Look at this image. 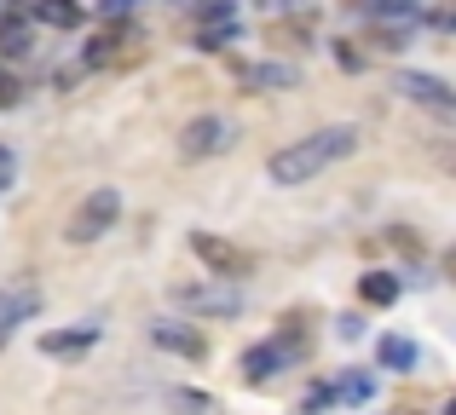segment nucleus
Masks as SVG:
<instances>
[{
  "label": "nucleus",
  "mask_w": 456,
  "mask_h": 415,
  "mask_svg": "<svg viewBox=\"0 0 456 415\" xmlns=\"http://www.w3.org/2000/svg\"><path fill=\"white\" fill-rule=\"evenodd\" d=\"M335 398H341V404H370V398H376V381H370V375H341V381H335Z\"/></svg>",
  "instance_id": "a211bd4d"
},
{
  "label": "nucleus",
  "mask_w": 456,
  "mask_h": 415,
  "mask_svg": "<svg viewBox=\"0 0 456 415\" xmlns=\"http://www.w3.org/2000/svg\"><path fill=\"white\" fill-rule=\"evenodd\" d=\"M156 347L179 352V358H208V340H202L197 329H185V323H156Z\"/></svg>",
  "instance_id": "9b49d317"
},
{
  "label": "nucleus",
  "mask_w": 456,
  "mask_h": 415,
  "mask_svg": "<svg viewBox=\"0 0 456 415\" xmlns=\"http://www.w3.org/2000/svg\"><path fill=\"white\" fill-rule=\"evenodd\" d=\"M232 35H237V6H232V0H208L202 29H197V46H202V52H220Z\"/></svg>",
  "instance_id": "6e6552de"
},
{
  "label": "nucleus",
  "mask_w": 456,
  "mask_h": 415,
  "mask_svg": "<svg viewBox=\"0 0 456 415\" xmlns=\"http://www.w3.org/2000/svg\"><path fill=\"white\" fill-rule=\"evenodd\" d=\"M283 363H289V358H283L278 340H266V347H248V352H243V381H248V387H260V381H272Z\"/></svg>",
  "instance_id": "9d476101"
},
{
  "label": "nucleus",
  "mask_w": 456,
  "mask_h": 415,
  "mask_svg": "<svg viewBox=\"0 0 456 415\" xmlns=\"http://www.w3.org/2000/svg\"><path fill=\"white\" fill-rule=\"evenodd\" d=\"M35 312H41V289H35L29 277L6 283V289H0V347H6V340L18 335V323H29Z\"/></svg>",
  "instance_id": "39448f33"
},
{
  "label": "nucleus",
  "mask_w": 456,
  "mask_h": 415,
  "mask_svg": "<svg viewBox=\"0 0 456 415\" xmlns=\"http://www.w3.org/2000/svg\"><path fill=\"white\" fill-rule=\"evenodd\" d=\"M225 145H232V127H225L220 116H197V122H185V133H179V156L185 162H202Z\"/></svg>",
  "instance_id": "423d86ee"
},
{
  "label": "nucleus",
  "mask_w": 456,
  "mask_h": 415,
  "mask_svg": "<svg viewBox=\"0 0 456 415\" xmlns=\"http://www.w3.org/2000/svg\"><path fill=\"white\" fill-rule=\"evenodd\" d=\"M243 81H248V87H295L301 69H295V64H243Z\"/></svg>",
  "instance_id": "4468645a"
},
{
  "label": "nucleus",
  "mask_w": 456,
  "mask_h": 415,
  "mask_svg": "<svg viewBox=\"0 0 456 415\" xmlns=\"http://www.w3.org/2000/svg\"><path fill=\"white\" fill-rule=\"evenodd\" d=\"M0 52H6V58L29 52V23H23V18H6V23H0Z\"/></svg>",
  "instance_id": "6ab92c4d"
},
{
  "label": "nucleus",
  "mask_w": 456,
  "mask_h": 415,
  "mask_svg": "<svg viewBox=\"0 0 456 415\" xmlns=\"http://www.w3.org/2000/svg\"><path fill=\"white\" fill-rule=\"evenodd\" d=\"M122 46H134V29H104V35H93L87 64L93 69H99V64H116V58H122Z\"/></svg>",
  "instance_id": "ddd939ff"
},
{
  "label": "nucleus",
  "mask_w": 456,
  "mask_h": 415,
  "mask_svg": "<svg viewBox=\"0 0 456 415\" xmlns=\"http://www.w3.org/2000/svg\"><path fill=\"white\" fill-rule=\"evenodd\" d=\"M445 415H456V398H451V404H445Z\"/></svg>",
  "instance_id": "bb28decb"
},
{
  "label": "nucleus",
  "mask_w": 456,
  "mask_h": 415,
  "mask_svg": "<svg viewBox=\"0 0 456 415\" xmlns=\"http://www.w3.org/2000/svg\"><path fill=\"white\" fill-rule=\"evenodd\" d=\"M29 18L46 23V29H76L81 23V0H35Z\"/></svg>",
  "instance_id": "f8f14e48"
},
{
  "label": "nucleus",
  "mask_w": 456,
  "mask_h": 415,
  "mask_svg": "<svg viewBox=\"0 0 456 415\" xmlns=\"http://www.w3.org/2000/svg\"><path fill=\"white\" fill-rule=\"evenodd\" d=\"M191 254L202 259V266L214 271V277H248V271L260 266L248 248H237V243H225V236H214V231H197L191 236Z\"/></svg>",
  "instance_id": "7ed1b4c3"
},
{
  "label": "nucleus",
  "mask_w": 456,
  "mask_h": 415,
  "mask_svg": "<svg viewBox=\"0 0 456 415\" xmlns=\"http://www.w3.org/2000/svg\"><path fill=\"white\" fill-rule=\"evenodd\" d=\"M12 173H18V162H12V150H0V191L12 185Z\"/></svg>",
  "instance_id": "393cba45"
},
{
  "label": "nucleus",
  "mask_w": 456,
  "mask_h": 415,
  "mask_svg": "<svg viewBox=\"0 0 456 415\" xmlns=\"http://www.w3.org/2000/svg\"><path fill=\"white\" fill-rule=\"evenodd\" d=\"M18 81H12V76H0V110H12V104H18Z\"/></svg>",
  "instance_id": "b1692460"
},
{
  "label": "nucleus",
  "mask_w": 456,
  "mask_h": 415,
  "mask_svg": "<svg viewBox=\"0 0 456 415\" xmlns=\"http://www.w3.org/2000/svg\"><path fill=\"white\" fill-rule=\"evenodd\" d=\"M353 6H364V12H381V18H404V12H411L416 0H353Z\"/></svg>",
  "instance_id": "412c9836"
},
{
  "label": "nucleus",
  "mask_w": 456,
  "mask_h": 415,
  "mask_svg": "<svg viewBox=\"0 0 456 415\" xmlns=\"http://www.w3.org/2000/svg\"><path fill=\"white\" fill-rule=\"evenodd\" d=\"M399 92H404L411 104H422V110H434V116H445V122H456V87H451V81L422 76V69H404V76H399Z\"/></svg>",
  "instance_id": "20e7f679"
},
{
  "label": "nucleus",
  "mask_w": 456,
  "mask_h": 415,
  "mask_svg": "<svg viewBox=\"0 0 456 415\" xmlns=\"http://www.w3.org/2000/svg\"><path fill=\"white\" fill-rule=\"evenodd\" d=\"M116 213H122V191H110V185H99V191H87L69 213V243H93V236H104L116 225Z\"/></svg>",
  "instance_id": "f03ea898"
},
{
  "label": "nucleus",
  "mask_w": 456,
  "mask_h": 415,
  "mask_svg": "<svg viewBox=\"0 0 456 415\" xmlns=\"http://www.w3.org/2000/svg\"><path fill=\"white\" fill-rule=\"evenodd\" d=\"M278 347H283V358H306V312H289V317H283Z\"/></svg>",
  "instance_id": "f3484780"
},
{
  "label": "nucleus",
  "mask_w": 456,
  "mask_h": 415,
  "mask_svg": "<svg viewBox=\"0 0 456 415\" xmlns=\"http://www.w3.org/2000/svg\"><path fill=\"white\" fill-rule=\"evenodd\" d=\"M445 162H451V173H456V150H451V156H445Z\"/></svg>",
  "instance_id": "a878e982"
},
{
  "label": "nucleus",
  "mask_w": 456,
  "mask_h": 415,
  "mask_svg": "<svg viewBox=\"0 0 456 415\" xmlns=\"http://www.w3.org/2000/svg\"><path fill=\"white\" fill-rule=\"evenodd\" d=\"M174 300L191 306V312H214V317H237V312H243V294L220 289V277H214L208 289H174Z\"/></svg>",
  "instance_id": "0eeeda50"
},
{
  "label": "nucleus",
  "mask_w": 456,
  "mask_h": 415,
  "mask_svg": "<svg viewBox=\"0 0 456 415\" xmlns=\"http://www.w3.org/2000/svg\"><path fill=\"white\" fill-rule=\"evenodd\" d=\"M167 404H174V410H191V415H202V410H208V398H202V393H174Z\"/></svg>",
  "instance_id": "5701e85b"
},
{
  "label": "nucleus",
  "mask_w": 456,
  "mask_h": 415,
  "mask_svg": "<svg viewBox=\"0 0 456 415\" xmlns=\"http://www.w3.org/2000/svg\"><path fill=\"white\" fill-rule=\"evenodd\" d=\"M330 398H335V387H323V381H318V387H306V398H301V410L312 415V410H323V404H330Z\"/></svg>",
  "instance_id": "4be33fe9"
},
{
  "label": "nucleus",
  "mask_w": 456,
  "mask_h": 415,
  "mask_svg": "<svg viewBox=\"0 0 456 415\" xmlns=\"http://www.w3.org/2000/svg\"><path fill=\"white\" fill-rule=\"evenodd\" d=\"M358 127H346V122H335V127H318V133H306V139H295V145H283L278 156L266 162V173H272V185H306V180H318L323 168H335V162H346L358 150Z\"/></svg>",
  "instance_id": "f257e3e1"
},
{
  "label": "nucleus",
  "mask_w": 456,
  "mask_h": 415,
  "mask_svg": "<svg viewBox=\"0 0 456 415\" xmlns=\"http://www.w3.org/2000/svg\"><path fill=\"white\" fill-rule=\"evenodd\" d=\"M93 347H99V329H53V335H41L46 358H81Z\"/></svg>",
  "instance_id": "1a4fd4ad"
},
{
  "label": "nucleus",
  "mask_w": 456,
  "mask_h": 415,
  "mask_svg": "<svg viewBox=\"0 0 456 415\" xmlns=\"http://www.w3.org/2000/svg\"><path fill=\"white\" fill-rule=\"evenodd\" d=\"M358 300H364V306H393V300H399V277H387V271L358 277Z\"/></svg>",
  "instance_id": "2eb2a0df"
},
{
  "label": "nucleus",
  "mask_w": 456,
  "mask_h": 415,
  "mask_svg": "<svg viewBox=\"0 0 456 415\" xmlns=\"http://www.w3.org/2000/svg\"><path fill=\"white\" fill-rule=\"evenodd\" d=\"M266 41H312V23L289 18V23H266Z\"/></svg>",
  "instance_id": "aec40b11"
},
{
  "label": "nucleus",
  "mask_w": 456,
  "mask_h": 415,
  "mask_svg": "<svg viewBox=\"0 0 456 415\" xmlns=\"http://www.w3.org/2000/svg\"><path fill=\"white\" fill-rule=\"evenodd\" d=\"M376 358H381V370H411L416 363V340H404V335H381V347H376Z\"/></svg>",
  "instance_id": "dca6fc26"
}]
</instances>
